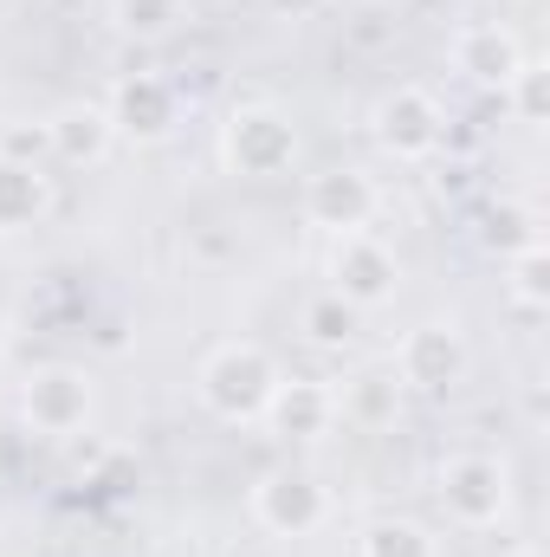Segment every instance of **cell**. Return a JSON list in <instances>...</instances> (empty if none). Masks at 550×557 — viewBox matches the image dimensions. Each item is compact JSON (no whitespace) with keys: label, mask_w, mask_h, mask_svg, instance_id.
<instances>
[{"label":"cell","mask_w":550,"mask_h":557,"mask_svg":"<svg viewBox=\"0 0 550 557\" xmlns=\"http://www.w3.org/2000/svg\"><path fill=\"white\" fill-rule=\"evenodd\" d=\"M278 383V363L260 350V344H221L208 363H201V403L221 421H260L266 396Z\"/></svg>","instance_id":"obj_1"},{"label":"cell","mask_w":550,"mask_h":557,"mask_svg":"<svg viewBox=\"0 0 550 557\" xmlns=\"http://www.w3.org/2000/svg\"><path fill=\"white\" fill-rule=\"evenodd\" d=\"M221 162L247 182H273L298 162V131L278 104H240L221 124Z\"/></svg>","instance_id":"obj_2"},{"label":"cell","mask_w":550,"mask_h":557,"mask_svg":"<svg viewBox=\"0 0 550 557\" xmlns=\"http://www.w3.org/2000/svg\"><path fill=\"white\" fill-rule=\"evenodd\" d=\"M440 506H447V519L466 525V532L499 525L505 506H512V473H505V460H499V454H453V460L440 467Z\"/></svg>","instance_id":"obj_3"},{"label":"cell","mask_w":550,"mask_h":557,"mask_svg":"<svg viewBox=\"0 0 550 557\" xmlns=\"http://www.w3.org/2000/svg\"><path fill=\"white\" fill-rule=\"evenodd\" d=\"M91 376L78 370V363H46V370H33L26 376V389H20V416L33 434H46V441H65V434H78L85 421H91Z\"/></svg>","instance_id":"obj_4"},{"label":"cell","mask_w":550,"mask_h":557,"mask_svg":"<svg viewBox=\"0 0 550 557\" xmlns=\"http://www.w3.org/2000/svg\"><path fill=\"white\" fill-rule=\"evenodd\" d=\"M396 285H402V267H396V253L370 227L337 234V247H330V292L337 298H350L357 311H376V305L396 298Z\"/></svg>","instance_id":"obj_5"},{"label":"cell","mask_w":550,"mask_h":557,"mask_svg":"<svg viewBox=\"0 0 550 557\" xmlns=\"http://www.w3.org/2000/svg\"><path fill=\"white\" fill-rule=\"evenodd\" d=\"M376 143H383L396 162H427V156H440V143H447V111L434 104V91L396 85V91L376 104Z\"/></svg>","instance_id":"obj_6"},{"label":"cell","mask_w":550,"mask_h":557,"mask_svg":"<svg viewBox=\"0 0 550 557\" xmlns=\"http://www.w3.org/2000/svg\"><path fill=\"white\" fill-rule=\"evenodd\" d=\"M460 376H466V344H460L453 324L427 318V324H414L409 337H402V350H396V383H402V389L440 396V389H453Z\"/></svg>","instance_id":"obj_7"},{"label":"cell","mask_w":550,"mask_h":557,"mask_svg":"<svg viewBox=\"0 0 550 557\" xmlns=\"http://www.w3.org/2000/svg\"><path fill=\"white\" fill-rule=\"evenodd\" d=\"M253 519L273 532V539H311L324 519H330V493L311 480V473H266L253 486Z\"/></svg>","instance_id":"obj_8"},{"label":"cell","mask_w":550,"mask_h":557,"mask_svg":"<svg viewBox=\"0 0 550 557\" xmlns=\"http://www.w3.org/2000/svg\"><path fill=\"white\" fill-rule=\"evenodd\" d=\"M376 208H383V195H376V182L363 169H324V175L304 182V221L311 227L357 234V227L376 221Z\"/></svg>","instance_id":"obj_9"},{"label":"cell","mask_w":550,"mask_h":557,"mask_svg":"<svg viewBox=\"0 0 550 557\" xmlns=\"http://www.w3.org/2000/svg\"><path fill=\"white\" fill-rule=\"evenodd\" d=\"M111 131L117 137H137V143H155L175 131V111H182V98H175V85L168 78H155V72H130V78H117V91H111Z\"/></svg>","instance_id":"obj_10"},{"label":"cell","mask_w":550,"mask_h":557,"mask_svg":"<svg viewBox=\"0 0 550 557\" xmlns=\"http://www.w3.org/2000/svg\"><path fill=\"white\" fill-rule=\"evenodd\" d=\"M260 421L273 428L278 441H317V434H330L337 428V389L330 383H317V376H278L273 396H266V409Z\"/></svg>","instance_id":"obj_11"},{"label":"cell","mask_w":550,"mask_h":557,"mask_svg":"<svg viewBox=\"0 0 550 557\" xmlns=\"http://www.w3.org/2000/svg\"><path fill=\"white\" fill-rule=\"evenodd\" d=\"M532 52L518 46V33L512 26H499V20H479V26H460V39H453V72H466L473 85H486V91H505L512 78H518V65H525Z\"/></svg>","instance_id":"obj_12"},{"label":"cell","mask_w":550,"mask_h":557,"mask_svg":"<svg viewBox=\"0 0 550 557\" xmlns=\"http://www.w3.org/2000/svg\"><path fill=\"white\" fill-rule=\"evenodd\" d=\"M111 111L104 104H59L52 117H46V149L59 156V162H72V169H91V162H104L111 156Z\"/></svg>","instance_id":"obj_13"},{"label":"cell","mask_w":550,"mask_h":557,"mask_svg":"<svg viewBox=\"0 0 550 557\" xmlns=\"http://www.w3.org/2000/svg\"><path fill=\"white\" fill-rule=\"evenodd\" d=\"M396 403H402L396 370H363V376H350L337 389V421H350V428H389Z\"/></svg>","instance_id":"obj_14"},{"label":"cell","mask_w":550,"mask_h":557,"mask_svg":"<svg viewBox=\"0 0 550 557\" xmlns=\"http://www.w3.org/2000/svg\"><path fill=\"white\" fill-rule=\"evenodd\" d=\"M39 214H46V175L26 169V162H7V156H0V234L33 227Z\"/></svg>","instance_id":"obj_15"},{"label":"cell","mask_w":550,"mask_h":557,"mask_svg":"<svg viewBox=\"0 0 550 557\" xmlns=\"http://www.w3.org/2000/svg\"><path fill=\"white\" fill-rule=\"evenodd\" d=\"M304 337L317 344V350H343L350 337H357V324H363V311L350 305V298H337V292H317V298H304Z\"/></svg>","instance_id":"obj_16"},{"label":"cell","mask_w":550,"mask_h":557,"mask_svg":"<svg viewBox=\"0 0 550 557\" xmlns=\"http://www.w3.org/2000/svg\"><path fill=\"white\" fill-rule=\"evenodd\" d=\"M111 20L124 39H168L188 20V0H111Z\"/></svg>","instance_id":"obj_17"},{"label":"cell","mask_w":550,"mask_h":557,"mask_svg":"<svg viewBox=\"0 0 550 557\" xmlns=\"http://www.w3.org/2000/svg\"><path fill=\"white\" fill-rule=\"evenodd\" d=\"M363 557H434V539L414 525V519H383V525H370L363 532Z\"/></svg>","instance_id":"obj_18"},{"label":"cell","mask_w":550,"mask_h":557,"mask_svg":"<svg viewBox=\"0 0 550 557\" xmlns=\"http://www.w3.org/2000/svg\"><path fill=\"white\" fill-rule=\"evenodd\" d=\"M505 273H512V298H518V305H525V311H538V305H545L550 298V260H545V240H525V247H512V267H505Z\"/></svg>","instance_id":"obj_19"},{"label":"cell","mask_w":550,"mask_h":557,"mask_svg":"<svg viewBox=\"0 0 550 557\" xmlns=\"http://www.w3.org/2000/svg\"><path fill=\"white\" fill-rule=\"evenodd\" d=\"M505 98H512V111H518V124H545V117H550L545 65H538V59H525V65H518V78L505 85Z\"/></svg>","instance_id":"obj_20"},{"label":"cell","mask_w":550,"mask_h":557,"mask_svg":"<svg viewBox=\"0 0 550 557\" xmlns=\"http://www.w3.org/2000/svg\"><path fill=\"white\" fill-rule=\"evenodd\" d=\"M0 156L39 169V156H52V149H46V124H39V131H7V137H0Z\"/></svg>","instance_id":"obj_21"},{"label":"cell","mask_w":550,"mask_h":557,"mask_svg":"<svg viewBox=\"0 0 550 557\" xmlns=\"http://www.w3.org/2000/svg\"><path fill=\"white\" fill-rule=\"evenodd\" d=\"M324 0H273V13H285V20H311Z\"/></svg>","instance_id":"obj_22"}]
</instances>
